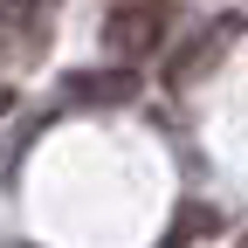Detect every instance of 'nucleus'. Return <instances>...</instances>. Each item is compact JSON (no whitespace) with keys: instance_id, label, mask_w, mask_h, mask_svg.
<instances>
[{"instance_id":"f257e3e1","label":"nucleus","mask_w":248,"mask_h":248,"mask_svg":"<svg viewBox=\"0 0 248 248\" xmlns=\"http://www.w3.org/2000/svg\"><path fill=\"white\" fill-rule=\"evenodd\" d=\"M166 28H172V0H117V14L104 21V48L117 62H138L166 42Z\"/></svg>"},{"instance_id":"f03ea898","label":"nucleus","mask_w":248,"mask_h":248,"mask_svg":"<svg viewBox=\"0 0 248 248\" xmlns=\"http://www.w3.org/2000/svg\"><path fill=\"white\" fill-rule=\"evenodd\" d=\"M48 35H55V0H0V62H28L48 55Z\"/></svg>"},{"instance_id":"7ed1b4c3","label":"nucleus","mask_w":248,"mask_h":248,"mask_svg":"<svg viewBox=\"0 0 248 248\" xmlns=\"http://www.w3.org/2000/svg\"><path fill=\"white\" fill-rule=\"evenodd\" d=\"M234 48V21H214V28H200L193 42H186L172 62H166V90H193V83H207L214 69H221V55Z\"/></svg>"},{"instance_id":"20e7f679","label":"nucleus","mask_w":248,"mask_h":248,"mask_svg":"<svg viewBox=\"0 0 248 248\" xmlns=\"http://www.w3.org/2000/svg\"><path fill=\"white\" fill-rule=\"evenodd\" d=\"M131 97H138L131 62H110V69H76V76H62V104H90V110H104V104H131Z\"/></svg>"},{"instance_id":"39448f33","label":"nucleus","mask_w":248,"mask_h":248,"mask_svg":"<svg viewBox=\"0 0 248 248\" xmlns=\"http://www.w3.org/2000/svg\"><path fill=\"white\" fill-rule=\"evenodd\" d=\"M7 110H14V90H7V83H0V117H7Z\"/></svg>"}]
</instances>
